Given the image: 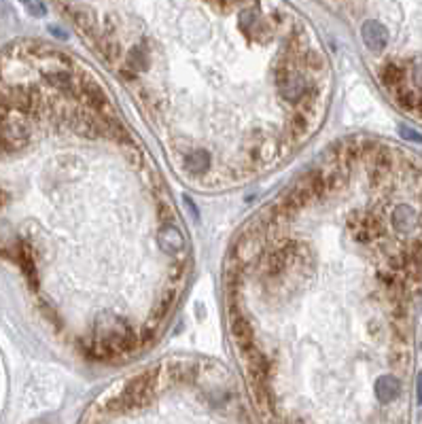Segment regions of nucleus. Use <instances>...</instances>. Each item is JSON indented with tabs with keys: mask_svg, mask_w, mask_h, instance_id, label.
I'll return each mask as SVG.
<instances>
[{
	"mask_svg": "<svg viewBox=\"0 0 422 424\" xmlns=\"http://www.w3.org/2000/svg\"><path fill=\"white\" fill-rule=\"evenodd\" d=\"M363 40H365V45L372 49V51H382L384 47H387V42H389V34H387V30L378 23V21H367L365 25H363Z\"/></svg>",
	"mask_w": 422,
	"mask_h": 424,
	"instance_id": "obj_1",
	"label": "nucleus"
},
{
	"mask_svg": "<svg viewBox=\"0 0 422 424\" xmlns=\"http://www.w3.org/2000/svg\"><path fill=\"white\" fill-rule=\"evenodd\" d=\"M399 380L393 378V376H382L378 382H376V397L380 403H391L399 397Z\"/></svg>",
	"mask_w": 422,
	"mask_h": 424,
	"instance_id": "obj_2",
	"label": "nucleus"
},
{
	"mask_svg": "<svg viewBox=\"0 0 422 424\" xmlns=\"http://www.w3.org/2000/svg\"><path fill=\"white\" fill-rule=\"evenodd\" d=\"M401 132H404V136L406 138H410V140H416V142H421L422 144V138L416 134V132H412V130H408V127H401Z\"/></svg>",
	"mask_w": 422,
	"mask_h": 424,
	"instance_id": "obj_3",
	"label": "nucleus"
},
{
	"mask_svg": "<svg viewBox=\"0 0 422 424\" xmlns=\"http://www.w3.org/2000/svg\"><path fill=\"white\" fill-rule=\"evenodd\" d=\"M28 8H30L32 13H38V15H42V13H45V4H40V2H30V4H28Z\"/></svg>",
	"mask_w": 422,
	"mask_h": 424,
	"instance_id": "obj_4",
	"label": "nucleus"
},
{
	"mask_svg": "<svg viewBox=\"0 0 422 424\" xmlns=\"http://www.w3.org/2000/svg\"><path fill=\"white\" fill-rule=\"evenodd\" d=\"M418 403H422V374H418Z\"/></svg>",
	"mask_w": 422,
	"mask_h": 424,
	"instance_id": "obj_5",
	"label": "nucleus"
}]
</instances>
